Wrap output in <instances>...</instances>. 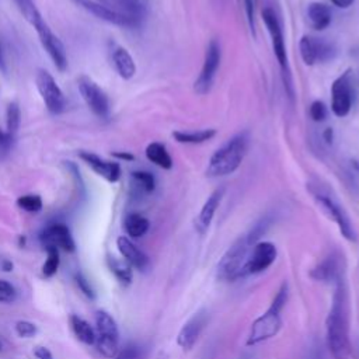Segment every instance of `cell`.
Returning <instances> with one entry per match:
<instances>
[{"label": "cell", "mask_w": 359, "mask_h": 359, "mask_svg": "<svg viewBox=\"0 0 359 359\" xmlns=\"http://www.w3.org/2000/svg\"><path fill=\"white\" fill-rule=\"evenodd\" d=\"M335 292L327 316V345L334 359H349V299L342 275L335 280Z\"/></svg>", "instance_id": "6da1fadb"}, {"label": "cell", "mask_w": 359, "mask_h": 359, "mask_svg": "<svg viewBox=\"0 0 359 359\" xmlns=\"http://www.w3.org/2000/svg\"><path fill=\"white\" fill-rule=\"evenodd\" d=\"M248 146V137L240 133L231 137L224 146L217 149L208 164V177H223L234 172L241 164Z\"/></svg>", "instance_id": "7a4b0ae2"}, {"label": "cell", "mask_w": 359, "mask_h": 359, "mask_svg": "<svg viewBox=\"0 0 359 359\" xmlns=\"http://www.w3.org/2000/svg\"><path fill=\"white\" fill-rule=\"evenodd\" d=\"M286 300H287V285L283 283L278 290V293L275 294L269 309L252 323L248 338H247V345H257L262 341H266L275 337L279 332L282 325L280 311Z\"/></svg>", "instance_id": "3957f363"}, {"label": "cell", "mask_w": 359, "mask_h": 359, "mask_svg": "<svg viewBox=\"0 0 359 359\" xmlns=\"http://www.w3.org/2000/svg\"><path fill=\"white\" fill-rule=\"evenodd\" d=\"M251 238H238L222 257L217 265V278L233 282L245 275V264L250 255L248 245Z\"/></svg>", "instance_id": "277c9868"}, {"label": "cell", "mask_w": 359, "mask_h": 359, "mask_svg": "<svg viewBox=\"0 0 359 359\" xmlns=\"http://www.w3.org/2000/svg\"><path fill=\"white\" fill-rule=\"evenodd\" d=\"M95 342L98 352L108 359H114V356L118 353L119 344V331L115 320L107 311L98 310L95 313Z\"/></svg>", "instance_id": "5b68a950"}, {"label": "cell", "mask_w": 359, "mask_h": 359, "mask_svg": "<svg viewBox=\"0 0 359 359\" xmlns=\"http://www.w3.org/2000/svg\"><path fill=\"white\" fill-rule=\"evenodd\" d=\"M35 84L46 109L50 114H60L65 109L66 100L53 76L45 69H38L35 74Z\"/></svg>", "instance_id": "8992f818"}, {"label": "cell", "mask_w": 359, "mask_h": 359, "mask_svg": "<svg viewBox=\"0 0 359 359\" xmlns=\"http://www.w3.org/2000/svg\"><path fill=\"white\" fill-rule=\"evenodd\" d=\"M32 27L35 28L43 49L52 59L55 67L59 72H65L67 67V55H66V49H65V45L62 43V41L50 31V28L45 22V20L42 18V15H39L34 21Z\"/></svg>", "instance_id": "52a82bcc"}, {"label": "cell", "mask_w": 359, "mask_h": 359, "mask_svg": "<svg viewBox=\"0 0 359 359\" xmlns=\"http://www.w3.org/2000/svg\"><path fill=\"white\" fill-rule=\"evenodd\" d=\"M79 91L87 104L88 109L98 118H108L109 115V100L104 90L88 76L81 74L77 79Z\"/></svg>", "instance_id": "ba28073f"}, {"label": "cell", "mask_w": 359, "mask_h": 359, "mask_svg": "<svg viewBox=\"0 0 359 359\" xmlns=\"http://www.w3.org/2000/svg\"><path fill=\"white\" fill-rule=\"evenodd\" d=\"M219 63H220V45L216 39H212L205 52V60H203L202 70L194 84V90L198 94L203 95L210 90L215 76H216V72H217V67H219Z\"/></svg>", "instance_id": "9c48e42d"}, {"label": "cell", "mask_w": 359, "mask_h": 359, "mask_svg": "<svg viewBox=\"0 0 359 359\" xmlns=\"http://www.w3.org/2000/svg\"><path fill=\"white\" fill-rule=\"evenodd\" d=\"M275 259H276V247L272 243L269 241L257 243L250 251V255L245 264V275L264 272L273 264Z\"/></svg>", "instance_id": "30bf717a"}, {"label": "cell", "mask_w": 359, "mask_h": 359, "mask_svg": "<svg viewBox=\"0 0 359 359\" xmlns=\"http://www.w3.org/2000/svg\"><path fill=\"white\" fill-rule=\"evenodd\" d=\"M208 324V313L206 311H198L195 313L180 330L177 337V344L184 349L189 351L194 348L196 341L199 339L202 331L205 330Z\"/></svg>", "instance_id": "8fae6325"}, {"label": "cell", "mask_w": 359, "mask_h": 359, "mask_svg": "<svg viewBox=\"0 0 359 359\" xmlns=\"http://www.w3.org/2000/svg\"><path fill=\"white\" fill-rule=\"evenodd\" d=\"M262 20L271 34V39H272V48L275 52V56L280 65V67L285 70L286 67V48H285V41H283V35H282V28L279 24V20L275 14V11L272 8H264L262 10Z\"/></svg>", "instance_id": "7c38bea8"}, {"label": "cell", "mask_w": 359, "mask_h": 359, "mask_svg": "<svg viewBox=\"0 0 359 359\" xmlns=\"http://www.w3.org/2000/svg\"><path fill=\"white\" fill-rule=\"evenodd\" d=\"M41 241L46 245H55L66 252H74L76 244L69 227L63 223H53L41 233Z\"/></svg>", "instance_id": "4fadbf2b"}, {"label": "cell", "mask_w": 359, "mask_h": 359, "mask_svg": "<svg viewBox=\"0 0 359 359\" xmlns=\"http://www.w3.org/2000/svg\"><path fill=\"white\" fill-rule=\"evenodd\" d=\"M331 109L337 116H345L351 111L352 105V94L351 86L348 81V73L338 77L331 87Z\"/></svg>", "instance_id": "5bb4252c"}, {"label": "cell", "mask_w": 359, "mask_h": 359, "mask_svg": "<svg viewBox=\"0 0 359 359\" xmlns=\"http://www.w3.org/2000/svg\"><path fill=\"white\" fill-rule=\"evenodd\" d=\"M79 157L100 177L108 182H116L121 177V165L115 161H108L91 151H80Z\"/></svg>", "instance_id": "9a60e30c"}, {"label": "cell", "mask_w": 359, "mask_h": 359, "mask_svg": "<svg viewBox=\"0 0 359 359\" xmlns=\"http://www.w3.org/2000/svg\"><path fill=\"white\" fill-rule=\"evenodd\" d=\"M317 199L318 202L323 205V208L327 210V213L330 215V217L338 224L339 227V231L341 234L349 240V241H355V231H353V227L345 213V210L331 198V196H327V195H317Z\"/></svg>", "instance_id": "2e32d148"}, {"label": "cell", "mask_w": 359, "mask_h": 359, "mask_svg": "<svg viewBox=\"0 0 359 359\" xmlns=\"http://www.w3.org/2000/svg\"><path fill=\"white\" fill-rule=\"evenodd\" d=\"M73 1L76 4H79L81 8H84L86 11L91 13L93 15H95L107 22L121 25V27H136V24L133 21H130L129 18H126L123 15L116 14L115 11L109 10L108 7H105L104 4H101L97 0H73Z\"/></svg>", "instance_id": "e0dca14e"}, {"label": "cell", "mask_w": 359, "mask_h": 359, "mask_svg": "<svg viewBox=\"0 0 359 359\" xmlns=\"http://www.w3.org/2000/svg\"><path fill=\"white\" fill-rule=\"evenodd\" d=\"M302 59L306 65H314L317 60H325L331 56V48L313 36L304 35L299 43Z\"/></svg>", "instance_id": "ac0fdd59"}, {"label": "cell", "mask_w": 359, "mask_h": 359, "mask_svg": "<svg viewBox=\"0 0 359 359\" xmlns=\"http://www.w3.org/2000/svg\"><path fill=\"white\" fill-rule=\"evenodd\" d=\"M109 10L115 11L119 15H123L139 25L143 17V4L140 0H97Z\"/></svg>", "instance_id": "d6986e66"}, {"label": "cell", "mask_w": 359, "mask_h": 359, "mask_svg": "<svg viewBox=\"0 0 359 359\" xmlns=\"http://www.w3.org/2000/svg\"><path fill=\"white\" fill-rule=\"evenodd\" d=\"M223 188H217L215 189L210 196L206 199V202L203 203L196 220H195V229L201 233V234H205L206 230L209 229L210 223H212V219L215 216V212L216 209L219 208L220 205V201L223 198Z\"/></svg>", "instance_id": "ffe728a7"}, {"label": "cell", "mask_w": 359, "mask_h": 359, "mask_svg": "<svg viewBox=\"0 0 359 359\" xmlns=\"http://www.w3.org/2000/svg\"><path fill=\"white\" fill-rule=\"evenodd\" d=\"M116 245L119 252L130 266H135L136 269H144L147 266V255L142 250H139L128 237H118Z\"/></svg>", "instance_id": "44dd1931"}, {"label": "cell", "mask_w": 359, "mask_h": 359, "mask_svg": "<svg viewBox=\"0 0 359 359\" xmlns=\"http://www.w3.org/2000/svg\"><path fill=\"white\" fill-rule=\"evenodd\" d=\"M112 63L115 66L116 73L123 79L129 80L136 73V65L133 62V57L123 46H115L112 50Z\"/></svg>", "instance_id": "7402d4cb"}, {"label": "cell", "mask_w": 359, "mask_h": 359, "mask_svg": "<svg viewBox=\"0 0 359 359\" xmlns=\"http://www.w3.org/2000/svg\"><path fill=\"white\" fill-rule=\"evenodd\" d=\"M342 275L341 272V266L337 258L334 257H328L327 259H324L317 268L313 269L311 276L317 280H337L339 276Z\"/></svg>", "instance_id": "603a6c76"}, {"label": "cell", "mask_w": 359, "mask_h": 359, "mask_svg": "<svg viewBox=\"0 0 359 359\" xmlns=\"http://www.w3.org/2000/svg\"><path fill=\"white\" fill-rule=\"evenodd\" d=\"M307 17L314 29H324L331 22V10L323 3H311L307 10Z\"/></svg>", "instance_id": "cb8c5ba5"}, {"label": "cell", "mask_w": 359, "mask_h": 359, "mask_svg": "<svg viewBox=\"0 0 359 359\" xmlns=\"http://www.w3.org/2000/svg\"><path fill=\"white\" fill-rule=\"evenodd\" d=\"M146 157L156 165L168 170L172 167V158L168 154L164 144L158 142H153L146 147Z\"/></svg>", "instance_id": "d4e9b609"}, {"label": "cell", "mask_w": 359, "mask_h": 359, "mask_svg": "<svg viewBox=\"0 0 359 359\" xmlns=\"http://www.w3.org/2000/svg\"><path fill=\"white\" fill-rule=\"evenodd\" d=\"M123 227L126 230V233L133 237V238H139L142 236H144L149 230V220L140 215V213H130L125 217L123 222Z\"/></svg>", "instance_id": "484cf974"}, {"label": "cell", "mask_w": 359, "mask_h": 359, "mask_svg": "<svg viewBox=\"0 0 359 359\" xmlns=\"http://www.w3.org/2000/svg\"><path fill=\"white\" fill-rule=\"evenodd\" d=\"M70 324H72V328H73L76 337L81 342H84L86 345H93L95 342V332H94L93 327L84 318H81L76 314H72Z\"/></svg>", "instance_id": "4316f807"}, {"label": "cell", "mask_w": 359, "mask_h": 359, "mask_svg": "<svg viewBox=\"0 0 359 359\" xmlns=\"http://www.w3.org/2000/svg\"><path fill=\"white\" fill-rule=\"evenodd\" d=\"M21 125V109L17 101H11L6 109V133L14 139Z\"/></svg>", "instance_id": "83f0119b"}, {"label": "cell", "mask_w": 359, "mask_h": 359, "mask_svg": "<svg viewBox=\"0 0 359 359\" xmlns=\"http://www.w3.org/2000/svg\"><path fill=\"white\" fill-rule=\"evenodd\" d=\"M216 135L215 129H203L198 132H174L172 136L180 143H203Z\"/></svg>", "instance_id": "f1b7e54d"}, {"label": "cell", "mask_w": 359, "mask_h": 359, "mask_svg": "<svg viewBox=\"0 0 359 359\" xmlns=\"http://www.w3.org/2000/svg\"><path fill=\"white\" fill-rule=\"evenodd\" d=\"M108 266L111 272L118 278L119 282L125 285H129L132 282V269L128 262L119 261L112 257V258H108Z\"/></svg>", "instance_id": "f546056e"}, {"label": "cell", "mask_w": 359, "mask_h": 359, "mask_svg": "<svg viewBox=\"0 0 359 359\" xmlns=\"http://www.w3.org/2000/svg\"><path fill=\"white\" fill-rule=\"evenodd\" d=\"M46 251H48V258L42 266V273L48 278L53 276L59 268V262H60V258H59V250L57 247L55 245H46L45 247Z\"/></svg>", "instance_id": "4dcf8cb0"}, {"label": "cell", "mask_w": 359, "mask_h": 359, "mask_svg": "<svg viewBox=\"0 0 359 359\" xmlns=\"http://www.w3.org/2000/svg\"><path fill=\"white\" fill-rule=\"evenodd\" d=\"M132 180L135 181L136 187H139L144 192H151L154 189L156 181L151 172L147 171H133L132 172Z\"/></svg>", "instance_id": "1f68e13d"}, {"label": "cell", "mask_w": 359, "mask_h": 359, "mask_svg": "<svg viewBox=\"0 0 359 359\" xmlns=\"http://www.w3.org/2000/svg\"><path fill=\"white\" fill-rule=\"evenodd\" d=\"M17 205L27 212H39L42 209V199L39 195L27 194L17 199Z\"/></svg>", "instance_id": "d6a6232c"}, {"label": "cell", "mask_w": 359, "mask_h": 359, "mask_svg": "<svg viewBox=\"0 0 359 359\" xmlns=\"http://www.w3.org/2000/svg\"><path fill=\"white\" fill-rule=\"evenodd\" d=\"M18 10L21 11V14L24 15V18L32 25L34 21L41 15V13L38 11V8L35 7L32 0H14Z\"/></svg>", "instance_id": "836d02e7"}, {"label": "cell", "mask_w": 359, "mask_h": 359, "mask_svg": "<svg viewBox=\"0 0 359 359\" xmlns=\"http://www.w3.org/2000/svg\"><path fill=\"white\" fill-rule=\"evenodd\" d=\"M114 359H146L144 351L136 344H128L125 348L118 351Z\"/></svg>", "instance_id": "e575fe53"}, {"label": "cell", "mask_w": 359, "mask_h": 359, "mask_svg": "<svg viewBox=\"0 0 359 359\" xmlns=\"http://www.w3.org/2000/svg\"><path fill=\"white\" fill-rule=\"evenodd\" d=\"M15 296H17L15 287L10 282L0 279V302L10 303L15 299Z\"/></svg>", "instance_id": "d590c367"}, {"label": "cell", "mask_w": 359, "mask_h": 359, "mask_svg": "<svg viewBox=\"0 0 359 359\" xmlns=\"http://www.w3.org/2000/svg\"><path fill=\"white\" fill-rule=\"evenodd\" d=\"M15 332L22 338H31L36 334V325L29 321H18L15 324Z\"/></svg>", "instance_id": "8d00e7d4"}, {"label": "cell", "mask_w": 359, "mask_h": 359, "mask_svg": "<svg viewBox=\"0 0 359 359\" xmlns=\"http://www.w3.org/2000/svg\"><path fill=\"white\" fill-rule=\"evenodd\" d=\"M310 116L313 118V121L316 122H321L325 119L327 116V108L321 101H314L310 105Z\"/></svg>", "instance_id": "74e56055"}, {"label": "cell", "mask_w": 359, "mask_h": 359, "mask_svg": "<svg viewBox=\"0 0 359 359\" xmlns=\"http://www.w3.org/2000/svg\"><path fill=\"white\" fill-rule=\"evenodd\" d=\"M76 282H77L80 290H81L88 299H95V293H94L91 285H90V282L84 278L83 273H80V272L76 273Z\"/></svg>", "instance_id": "f35d334b"}, {"label": "cell", "mask_w": 359, "mask_h": 359, "mask_svg": "<svg viewBox=\"0 0 359 359\" xmlns=\"http://www.w3.org/2000/svg\"><path fill=\"white\" fill-rule=\"evenodd\" d=\"M244 4H245V13H247L250 29L252 35H255V0H244Z\"/></svg>", "instance_id": "ab89813d"}, {"label": "cell", "mask_w": 359, "mask_h": 359, "mask_svg": "<svg viewBox=\"0 0 359 359\" xmlns=\"http://www.w3.org/2000/svg\"><path fill=\"white\" fill-rule=\"evenodd\" d=\"M11 143H13V139L6 132L0 130V158L8 151Z\"/></svg>", "instance_id": "60d3db41"}, {"label": "cell", "mask_w": 359, "mask_h": 359, "mask_svg": "<svg viewBox=\"0 0 359 359\" xmlns=\"http://www.w3.org/2000/svg\"><path fill=\"white\" fill-rule=\"evenodd\" d=\"M34 356H35V359H53L50 351L45 346H36L34 349Z\"/></svg>", "instance_id": "b9f144b4"}, {"label": "cell", "mask_w": 359, "mask_h": 359, "mask_svg": "<svg viewBox=\"0 0 359 359\" xmlns=\"http://www.w3.org/2000/svg\"><path fill=\"white\" fill-rule=\"evenodd\" d=\"M331 3L335 4L337 7L346 8V7H349V6L353 3V0H331Z\"/></svg>", "instance_id": "7bdbcfd3"}, {"label": "cell", "mask_w": 359, "mask_h": 359, "mask_svg": "<svg viewBox=\"0 0 359 359\" xmlns=\"http://www.w3.org/2000/svg\"><path fill=\"white\" fill-rule=\"evenodd\" d=\"M112 156L114 157H118V158H122V160H133V156L130 154V153H122V151H115V153H112Z\"/></svg>", "instance_id": "ee69618b"}, {"label": "cell", "mask_w": 359, "mask_h": 359, "mask_svg": "<svg viewBox=\"0 0 359 359\" xmlns=\"http://www.w3.org/2000/svg\"><path fill=\"white\" fill-rule=\"evenodd\" d=\"M332 136H334L332 129H331V128H327V129L324 130V139H325V142H327V143H331V142H332Z\"/></svg>", "instance_id": "f6af8a7d"}, {"label": "cell", "mask_w": 359, "mask_h": 359, "mask_svg": "<svg viewBox=\"0 0 359 359\" xmlns=\"http://www.w3.org/2000/svg\"><path fill=\"white\" fill-rule=\"evenodd\" d=\"M0 70L6 72V63H4V57H3V50H1V46H0Z\"/></svg>", "instance_id": "bcb514c9"}, {"label": "cell", "mask_w": 359, "mask_h": 359, "mask_svg": "<svg viewBox=\"0 0 359 359\" xmlns=\"http://www.w3.org/2000/svg\"><path fill=\"white\" fill-rule=\"evenodd\" d=\"M3 269L7 271V272L11 271L13 269V264L10 261H3Z\"/></svg>", "instance_id": "7dc6e473"}]
</instances>
